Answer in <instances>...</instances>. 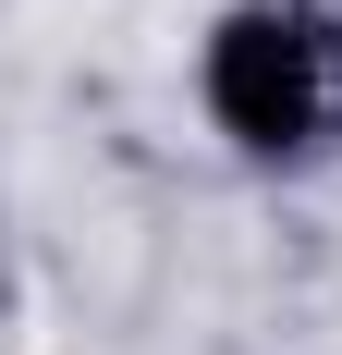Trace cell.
Masks as SVG:
<instances>
[{"instance_id": "obj_1", "label": "cell", "mask_w": 342, "mask_h": 355, "mask_svg": "<svg viewBox=\"0 0 342 355\" xmlns=\"http://www.w3.org/2000/svg\"><path fill=\"white\" fill-rule=\"evenodd\" d=\"M208 110L244 147H306L318 135V37L294 12H244L208 37Z\"/></svg>"}]
</instances>
